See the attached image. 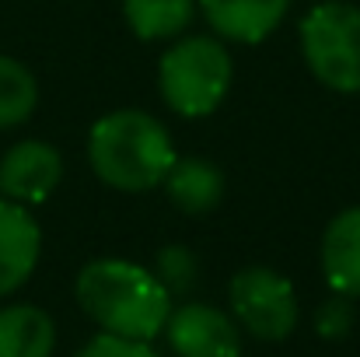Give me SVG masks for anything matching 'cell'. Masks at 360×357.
Instances as JSON below:
<instances>
[{
  "label": "cell",
  "instance_id": "9c48e42d",
  "mask_svg": "<svg viewBox=\"0 0 360 357\" xmlns=\"http://www.w3.org/2000/svg\"><path fill=\"white\" fill-rule=\"evenodd\" d=\"M196 7L217 39L255 46L283 25L290 0H196Z\"/></svg>",
  "mask_w": 360,
  "mask_h": 357
},
{
  "label": "cell",
  "instance_id": "277c9868",
  "mask_svg": "<svg viewBox=\"0 0 360 357\" xmlns=\"http://www.w3.org/2000/svg\"><path fill=\"white\" fill-rule=\"evenodd\" d=\"M301 53L311 77L340 95L360 92V7L322 0L301 18Z\"/></svg>",
  "mask_w": 360,
  "mask_h": 357
},
{
  "label": "cell",
  "instance_id": "5bb4252c",
  "mask_svg": "<svg viewBox=\"0 0 360 357\" xmlns=\"http://www.w3.org/2000/svg\"><path fill=\"white\" fill-rule=\"evenodd\" d=\"M35 106H39L35 74L21 60L0 53V130H14L28 123Z\"/></svg>",
  "mask_w": 360,
  "mask_h": 357
},
{
  "label": "cell",
  "instance_id": "5b68a950",
  "mask_svg": "<svg viewBox=\"0 0 360 357\" xmlns=\"http://www.w3.org/2000/svg\"><path fill=\"white\" fill-rule=\"evenodd\" d=\"M228 301H231V315L241 326V333H248L262 344L287 340L301 319L294 284L269 266L238 270L228 284Z\"/></svg>",
  "mask_w": 360,
  "mask_h": 357
},
{
  "label": "cell",
  "instance_id": "4fadbf2b",
  "mask_svg": "<svg viewBox=\"0 0 360 357\" xmlns=\"http://www.w3.org/2000/svg\"><path fill=\"white\" fill-rule=\"evenodd\" d=\"M122 18L136 39L165 42L179 39L193 25L196 0H122Z\"/></svg>",
  "mask_w": 360,
  "mask_h": 357
},
{
  "label": "cell",
  "instance_id": "ba28073f",
  "mask_svg": "<svg viewBox=\"0 0 360 357\" xmlns=\"http://www.w3.org/2000/svg\"><path fill=\"white\" fill-rule=\"evenodd\" d=\"M42 256V228L28 207L0 196V298L28 284Z\"/></svg>",
  "mask_w": 360,
  "mask_h": 357
},
{
  "label": "cell",
  "instance_id": "8fae6325",
  "mask_svg": "<svg viewBox=\"0 0 360 357\" xmlns=\"http://www.w3.org/2000/svg\"><path fill=\"white\" fill-rule=\"evenodd\" d=\"M322 277L329 291L360 301V207L340 211L322 235Z\"/></svg>",
  "mask_w": 360,
  "mask_h": 357
},
{
  "label": "cell",
  "instance_id": "3957f363",
  "mask_svg": "<svg viewBox=\"0 0 360 357\" xmlns=\"http://www.w3.org/2000/svg\"><path fill=\"white\" fill-rule=\"evenodd\" d=\"M235 77L231 53L217 35H186L158 63V92L172 113L186 119L210 116Z\"/></svg>",
  "mask_w": 360,
  "mask_h": 357
},
{
  "label": "cell",
  "instance_id": "2e32d148",
  "mask_svg": "<svg viewBox=\"0 0 360 357\" xmlns=\"http://www.w3.org/2000/svg\"><path fill=\"white\" fill-rule=\"evenodd\" d=\"M354 319H357L354 298L333 291V298H326L319 305V312H315V333L322 340H347L350 330H354Z\"/></svg>",
  "mask_w": 360,
  "mask_h": 357
},
{
  "label": "cell",
  "instance_id": "8992f818",
  "mask_svg": "<svg viewBox=\"0 0 360 357\" xmlns=\"http://www.w3.org/2000/svg\"><path fill=\"white\" fill-rule=\"evenodd\" d=\"M165 337L179 357H241V326L235 315L207 301H186L172 308Z\"/></svg>",
  "mask_w": 360,
  "mask_h": 357
},
{
  "label": "cell",
  "instance_id": "9a60e30c",
  "mask_svg": "<svg viewBox=\"0 0 360 357\" xmlns=\"http://www.w3.org/2000/svg\"><path fill=\"white\" fill-rule=\"evenodd\" d=\"M154 273L168 287V294L175 298V294H186L189 287H196V280H200V259L186 245H165L154 256Z\"/></svg>",
  "mask_w": 360,
  "mask_h": 357
},
{
  "label": "cell",
  "instance_id": "6da1fadb",
  "mask_svg": "<svg viewBox=\"0 0 360 357\" xmlns=\"http://www.w3.org/2000/svg\"><path fill=\"white\" fill-rule=\"evenodd\" d=\"M81 312L112 337L154 344L172 315V294L154 270L129 259H91L74 280Z\"/></svg>",
  "mask_w": 360,
  "mask_h": 357
},
{
  "label": "cell",
  "instance_id": "30bf717a",
  "mask_svg": "<svg viewBox=\"0 0 360 357\" xmlns=\"http://www.w3.org/2000/svg\"><path fill=\"white\" fill-rule=\"evenodd\" d=\"M161 186H165V196L172 200V207L189 218H203V214L217 211L224 200V172L210 158H200V154L175 158Z\"/></svg>",
  "mask_w": 360,
  "mask_h": 357
},
{
  "label": "cell",
  "instance_id": "7a4b0ae2",
  "mask_svg": "<svg viewBox=\"0 0 360 357\" xmlns=\"http://www.w3.org/2000/svg\"><path fill=\"white\" fill-rule=\"evenodd\" d=\"M175 158L168 126L143 109H116L88 133V165L116 193L158 189Z\"/></svg>",
  "mask_w": 360,
  "mask_h": 357
},
{
  "label": "cell",
  "instance_id": "52a82bcc",
  "mask_svg": "<svg viewBox=\"0 0 360 357\" xmlns=\"http://www.w3.org/2000/svg\"><path fill=\"white\" fill-rule=\"evenodd\" d=\"M63 179V154L46 140H18L0 154V196L21 207L46 203Z\"/></svg>",
  "mask_w": 360,
  "mask_h": 357
},
{
  "label": "cell",
  "instance_id": "7c38bea8",
  "mask_svg": "<svg viewBox=\"0 0 360 357\" xmlns=\"http://www.w3.org/2000/svg\"><path fill=\"white\" fill-rule=\"evenodd\" d=\"M56 322L39 305L0 308V357H53Z\"/></svg>",
  "mask_w": 360,
  "mask_h": 357
},
{
  "label": "cell",
  "instance_id": "e0dca14e",
  "mask_svg": "<svg viewBox=\"0 0 360 357\" xmlns=\"http://www.w3.org/2000/svg\"><path fill=\"white\" fill-rule=\"evenodd\" d=\"M74 357H161V354L150 344H143V340H126V337H112V333H98Z\"/></svg>",
  "mask_w": 360,
  "mask_h": 357
}]
</instances>
